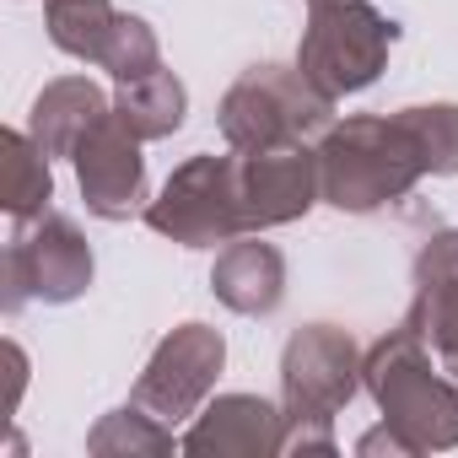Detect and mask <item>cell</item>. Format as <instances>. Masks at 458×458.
<instances>
[{
	"mask_svg": "<svg viewBox=\"0 0 458 458\" xmlns=\"http://www.w3.org/2000/svg\"><path fill=\"white\" fill-rule=\"evenodd\" d=\"M76 183L81 199L98 221H130L135 210H146V157H140V135L108 114L81 146H76Z\"/></svg>",
	"mask_w": 458,
	"mask_h": 458,
	"instance_id": "30bf717a",
	"label": "cell"
},
{
	"mask_svg": "<svg viewBox=\"0 0 458 458\" xmlns=\"http://www.w3.org/2000/svg\"><path fill=\"white\" fill-rule=\"evenodd\" d=\"M114 114V103L103 98V87L92 76H60L33 98L28 114V135L49 151V157H76V146Z\"/></svg>",
	"mask_w": 458,
	"mask_h": 458,
	"instance_id": "4fadbf2b",
	"label": "cell"
},
{
	"mask_svg": "<svg viewBox=\"0 0 458 458\" xmlns=\"http://www.w3.org/2000/svg\"><path fill=\"white\" fill-rule=\"evenodd\" d=\"M6 367H12V410H17V399H22V388H28V356H22V345H6Z\"/></svg>",
	"mask_w": 458,
	"mask_h": 458,
	"instance_id": "44dd1931",
	"label": "cell"
},
{
	"mask_svg": "<svg viewBox=\"0 0 458 458\" xmlns=\"http://www.w3.org/2000/svg\"><path fill=\"white\" fill-rule=\"evenodd\" d=\"M216 124L233 151L318 146L335 124V98L318 92L302 76V65H254L226 87Z\"/></svg>",
	"mask_w": 458,
	"mask_h": 458,
	"instance_id": "3957f363",
	"label": "cell"
},
{
	"mask_svg": "<svg viewBox=\"0 0 458 458\" xmlns=\"http://www.w3.org/2000/svg\"><path fill=\"white\" fill-rule=\"evenodd\" d=\"M114 17L119 12L108 6V0H44V28H49L55 49L71 55V60H87V65L103 60Z\"/></svg>",
	"mask_w": 458,
	"mask_h": 458,
	"instance_id": "e0dca14e",
	"label": "cell"
},
{
	"mask_svg": "<svg viewBox=\"0 0 458 458\" xmlns=\"http://www.w3.org/2000/svg\"><path fill=\"white\" fill-rule=\"evenodd\" d=\"M318 151V189L324 205L345 216H372L394 199H404L420 178V146L399 114H351L335 119L329 135L313 146Z\"/></svg>",
	"mask_w": 458,
	"mask_h": 458,
	"instance_id": "6da1fadb",
	"label": "cell"
},
{
	"mask_svg": "<svg viewBox=\"0 0 458 458\" xmlns=\"http://www.w3.org/2000/svg\"><path fill=\"white\" fill-rule=\"evenodd\" d=\"M114 114L140 135V140H167L189 119V87L173 71H151L140 81H124L114 98Z\"/></svg>",
	"mask_w": 458,
	"mask_h": 458,
	"instance_id": "5bb4252c",
	"label": "cell"
},
{
	"mask_svg": "<svg viewBox=\"0 0 458 458\" xmlns=\"http://www.w3.org/2000/svg\"><path fill=\"white\" fill-rule=\"evenodd\" d=\"M226 367V340L221 329L210 324H178L173 335L157 340L151 361L140 367L135 377V404L151 410L157 420L178 426V420H194L205 410V399L216 394V377Z\"/></svg>",
	"mask_w": 458,
	"mask_h": 458,
	"instance_id": "ba28073f",
	"label": "cell"
},
{
	"mask_svg": "<svg viewBox=\"0 0 458 458\" xmlns=\"http://www.w3.org/2000/svg\"><path fill=\"white\" fill-rule=\"evenodd\" d=\"M394 38L399 28L372 0H318L302 28V44H297V65L318 92L340 103L351 92H367L383 76Z\"/></svg>",
	"mask_w": 458,
	"mask_h": 458,
	"instance_id": "277c9868",
	"label": "cell"
},
{
	"mask_svg": "<svg viewBox=\"0 0 458 458\" xmlns=\"http://www.w3.org/2000/svg\"><path fill=\"white\" fill-rule=\"evenodd\" d=\"M286 437V410L259 394H221L178 437L189 458H276Z\"/></svg>",
	"mask_w": 458,
	"mask_h": 458,
	"instance_id": "8fae6325",
	"label": "cell"
},
{
	"mask_svg": "<svg viewBox=\"0 0 458 458\" xmlns=\"http://www.w3.org/2000/svg\"><path fill=\"white\" fill-rule=\"evenodd\" d=\"M324 199L318 189V151L281 146V151H238V210L249 233L302 221Z\"/></svg>",
	"mask_w": 458,
	"mask_h": 458,
	"instance_id": "9c48e42d",
	"label": "cell"
},
{
	"mask_svg": "<svg viewBox=\"0 0 458 458\" xmlns=\"http://www.w3.org/2000/svg\"><path fill=\"white\" fill-rule=\"evenodd\" d=\"M146 226L157 238H173L178 249H216L243 238L249 226L238 210V151L189 157L183 167H173L146 205Z\"/></svg>",
	"mask_w": 458,
	"mask_h": 458,
	"instance_id": "8992f818",
	"label": "cell"
},
{
	"mask_svg": "<svg viewBox=\"0 0 458 458\" xmlns=\"http://www.w3.org/2000/svg\"><path fill=\"white\" fill-rule=\"evenodd\" d=\"M92 243L76 233L71 216H33L17 221V238L6 243V259H0V308L22 313L28 302H49L65 308L76 297H87L92 286Z\"/></svg>",
	"mask_w": 458,
	"mask_h": 458,
	"instance_id": "5b68a950",
	"label": "cell"
},
{
	"mask_svg": "<svg viewBox=\"0 0 458 458\" xmlns=\"http://www.w3.org/2000/svg\"><path fill=\"white\" fill-rule=\"evenodd\" d=\"M356 453H361V458H377V453H388V458H415V442H410L399 426L383 420V426H372L367 437H356Z\"/></svg>",
	"mask_w": 458,
	"mask_h": 458,
	"instance_id": "ffe728a7",
	"label": "cell"
},
{
	"mask_svg": "<svg viewBox=\"0 0 458 458\" xmlns=\"http://www.w3.org/2000/svg\"><path fill=\"white\" fill-rule=\"evenodd\" d=\"M426 243H431V249H437L447 265H458V226H453V233H437V238H426Z\"/></svg>",
	"mask_w": 458,
	"mask_h": 458,
	"instance_id": "7402d4cb",
	"label": "cell"
},
{
	"mask_svg": "<svg viewBox=\"0 0 458 458\" xmlns=\"http://www.w3.org/2000/svg\"><path fill=\"white\" fill-rule=\"evenodd\" d=\"M308 6H318V0H308Z\"/></svg>",
	"mask_w": 458,
	"mask_h": 458,
	"instance_id": "603a6c76",
	"label": "cell"
},
{
	"mask_svg": "<svg viewBox=\"0 0 458 458\" xmlns=\"http://www.w3.org/2000/svg\"><path fill=\"white\" fill-rule=\"evenodd\" d=\"M361 345L340 324H302L281 351V410L286 420H335L361 383Z\"/></svg>",
	"mask_w": 458,
	"mask_h": 458,
	"instance_id": "52a82bcc",
	"label": "cell"
},
{
	"mask_svg": "<svg viewBox=\"0 0 458 458\" xmlns=\"http://www.w3.org/2000/svg\"><path fill=\"white\" fill-rule=\"evenodd\" d=\"M361 383H367L372 404L383 410V420L415 442V453L458 447V377L437 372L431 345L420 340V329L410 318L367 351Z\"/></svg>",
	"mask_w": 458,
	"mask_h": 458,
	"instance_id": "7a4b0ae2",
	"label": "cell"
},
{
	"mask_svg": "<svg viewBox=\"0 0 458 458\" xmlns=\"http://www.w3.org/2000/svg\"><path fill=\"white\" fill-rule=\"evenodd\" d=\"M173 447H178V442H173V426L157 420L151 410H140L135 399L119 404V410H108V415L87 431V453H92V458H162V453H173Z\"/></svg>",
	"mask_w": 458,
	"mask_h": 458,
	"instance_id": "2e32d148",
	"label": "cell"
},
{
	"mask_svg": "<svg viewBox=\"0 0 458 458\" xmlns=\"http://www.w3.org/2000/svg\"><path fill=\"white\" fill-rule=\"evenodd\" d=\"M0 151H6V216L12 221L44 216L49 199H55V173H49L55 157L28 130H6L0 135Z\"/></svg>",
	"mask_w": 458,
	"mask_h": 458,
	"instance_id": "9a60e30c",
	"label": "cell"
},
{
	"mask_svg": "<svg viewBox=\"0 0 458 458\" xmlns=\"http://www.w3.org/2000/svg\"><path fill=\"white\" fill-rule=\"evenodd\" d=\"M98 65H103L119 87H124V81H140V76H151V71H162V44H157V28H151L146 17H135V12H119Z\"/></svg>",
	"mask_w": 458,
	"mask_h": 458,
	"instance_id": "ac0fdd59",
	"label": "cell"
},
{
	"mask_svg": "<svg viewBox=\"0 0 458 458\" xmlns=\"http://www.w3.org/2000/svg\"><path fill=\"white\" fill-rule=\"evenodd\" d=\"M210 292L221 308H233L243 318H270L286 297V259L276 243L243 233L233 243H221L216 265H210Z\"/></svg>",
	"mask_w": 458,
	"mask_h": 458,
	"instance_id": "7c38bea8",
	"label": "cell"
},
{
	"mask_svg": "<svg viewBox=\"0 0 458 458\" xmlns=\"http://www.w3.org/2000/svg\"><path fill=\"white\" fill-rule=\"evenodd\" d=\"M399 119L410 124L426 173L453 178L458 173V103H415V108H399Z\"/></svg>",
	"mask_w": 458,
	"mask_h": 458,
	"instance_id": "d6986e66",
	"label": "cell"
}]
</instances>
